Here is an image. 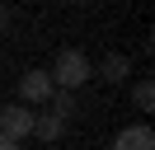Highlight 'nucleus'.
<instances>
[{
  "label": "nucleus",
  "mask_w": 155,
  "mask_h": 150,
  "mask_svg": "<svg viewBox=\"0 0 155 150\" xmlns=\"http://www.w3.org/2000/svg\"><path fill=\"white\" fill-rule=\"evenodd\" d=\"M24 136H33V108L5 103V108H0V141H14V145H19Z\"/></svg>",
  "instance_id": "nucleus-2"
},
{
  "label": "nucleus",
  "mask_w": 155,
  "mask_h": 150,
  "mask_svg": "<svg viewBox=\"0 0 155 150\" xmlns=\"http://www.w3.org/2000/svg\"><path fill=\"white\" fill-rule=\"evenodd\" d=\"M113 150H155V131L146 127V122H136V127H127V131H117V141H113Z\"/></svg>",
  "instance_id": "nucleus-4"
},
{
  "label": "nucleus",
  "mask_w": 155,
  "mask_h": 150,
  "mask_svg": "<svg viewBox=\"0 0 155 150\" xmlns=\"http://www.w3.org/2000/svg\"><path fill=\"white\" fill-rule=\"evenodd\" d=\"M0 150H19V145H14V141H0Z\"/></svg>",
  "instance_id": "nucleus-10"
},
{
  "label": "nucleus",
  "mask_w": 155,
  "mask_h": 150,
  "mask_svg": "<svg viewBox=\"0 0 155 150\" xmlns=\"http://www.w3.org/2000/svg\"><path fill=\"white\" fill-rule=\"evenodd\" d=\"M47 99H52V75H47V70H28V75H19V103H24V108L47 103Z\"/></svg>",
  "instance_id": "nucleus-3"
},
{
  "label": "nucleus",
  "mask_w": 155,
  "mask_h": 150,
  "mask_svg": "<svg viewBox=\"0 0 155 150\" xmlns=\"http://www.w3.org/2000/svg\"><path fill=\"white\" fill-rule=\"evenodd\" d=\"M61 131H66V122H61L57 112H33V136H42V141H57Z\"/></svg>",
  "instance_id": "nucleus-5"
},
{
  "label": "nucleus",
  "mask_w": 155,
  "mask_h": 150,
  "mask_svg": "<svg viewBox=\"0 0 155 150\" xmlns=\"http://www.w3.org/2000/svg\"><path fill=\"white\" fill-rule=\"evenodd\" d=\"M5 28H10V14H5V9H0V33H5Z\"/></svg>",
  "instance_id": "nucleus-9"
},
{
  "label": "nucleus",
  "mask_w": 155,
  "mask_h": 150,
  "mask_svg": "<svg viewBox=\"0 0 155 150\" xmlns=\"http://www.w3.org/2000/svg\"><path fill=\"white\" fill-rule=\"evenodd\" d=\"M132 103H136L141 112H150V103H155V89H150V80H141V84L132 89Z\"/></svg>",
  "instance_id": "nucleus-7"
},
{
  "label": "nucleus",
  "mask_w": 155,
  "mask_h": 150,
  "mask_svg": "<svg viewBox=\"0 0 155 150\" xmlns=\"http://www.w3.org/2000/svg\"><path fill=\"white\" fill-rule=\"evenodd\" d=\"M52 94H57V117H61V122H66V117H71V112H75V99H71V94H66V89H52Z\"/></svg>",
  "instance_id": "nucleus-8"
},
{
  "label": "nucleus",
  "mask_w": 155,
  "mask_h": 150,
  "mask_svg": "<svg viewBox=\"0 0 155 150\" xmlns=\"http://www.w3.org/2000/svg\"><path fill=\"white\" fill-rule=\"evenodd\" d=\"M99 75H104V80H113V84H122L127 75H132V61H127V56H104V66H99Z\"/></svg>",
  "instance_id": "nucleus-6"
},
{
  "label": "nucleus",
  "mask_w": 155,
  "mask_h": 150,
  "mask_svg": "<svg viewBox=\"0 0 155 150\" xmlns=\"http://www.w3.org/2000/svg\"><path fill=\"white\" fill-rule=\"evenodd\" d=\"M52 89H80V84L94 75V66H89V56L85 52H75V47H66V52H57V61H52Z\"/></svg>",
  "instance_id": "nucleus-1"
}]
</instances>
